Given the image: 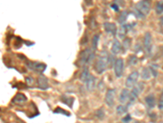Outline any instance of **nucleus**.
Listing matches in <instances>:
<instances>
[{"mask_svg":"<svg viewBox=\"0 0 163 123\" xmlns=\"http://www.w3.org/2000/svg\"><path fill=\"white\" fill-rule=\"evenodd\" d=\"M151 4L149 1H140L134 8V14L138 18H144L149 13Z\"/></svg>","mask_w":163,"mask_h":123,"instance_id":"1","label":"nucleus"},{"mask_svg":"<svg viewBox=\"0 0 163 123\" xmlns=\"http://www.w3.org/2000/svg\"><path fill=\"white\" fill-rule=\"evenodd\" d=\"M108 56H99L97 58V60L95 61V70L96 71V72L98 74H102L104 71L107 69L108 66Z\"/></svg>","mask_w":163,"mask_h":123,"instance_id":"2","label":"nucleus"},{"mask_svg":"<svg viewBox=\"0 0 163 123\" xmlns=\"http://www.w3.org/2000/svg\"><path fill=\"white\" fill-rule=\"evenodd\" d=\"M93 58H94V53L90 50V48H86L80 54L79 62L82 65L90 64L93 61Z\"/></svg>","mask_w":163,"mask_h":123,"instance_id":"3","label":"nucleus"},{"mask_svg":"<svg viewBox=\"0 0 163 123\" xmlns=\"http://www.w3.org/2000/svg\"><path fill=\"white\" fill-rule=\"evenodd\" d=\"M144 88V82H139L136 84V85L132 89L131 92V97H130V103H132L136 100L138 96L143 92Z\"/></svg>","mask_w":163,"mask_h":123,"instance_id":"4","label":"nucleus"},{"mask_svg":"<svg viewBox=\"0 0 163 123\" xmlns=\"http://www.w3.org/2000/svg\"><path fill=\"white\" fill-rule=\"evenodd\" d=\"M139 75H140L139 72L135 71L127 76V78L126 80V82H125V85H126V89H133L136 85Z\"/></svg>","mask_w":163,"mask_h":123,"instance_id":"5","label":"nucleus"},{"mask_svg":"<svg viewBox=\"0 0 163 123\" xmlns=\"http://www.w3.org/2000/svg\"><path fill=\"white\" fill-rule=\"evenodd\" d=\"M26 65H27L29 69L36 71V72H39V73H43V71H45V69L47 68L46 64L39 62L28 61L26 62Z\"/></svg>","mask_w":163,"mask_h":123,"instance_id":"6","label":"nucleus"},{"mask_svg":"<svg viewBox=\"0 0 163 123\" xmlns=\"http://www.w3.org/2000/svg\"><path fill=\"white\" fill-rule=\"evenodd\" d=\"M144 48L146 53L149 55L153 50V37L149 32H146L144 36Z\"/></svg>","mask_w":163,"mask_h":123,"instance_id":"7","label":"nucleus"},{"mask_svg":"<svg viewBox=\"0 0 163 123\" xmlns=\"http://www.w3.org/2000/svg\"><path fill=\"white\" fill-rule=\"evenodd\" d=\"M114 71L117 77L120 78L123 75L124 71V62L122 58H117L116 59L115 64H114Z\"/></svg>","mask_w":163,"mask_h":123,"instance_id":"8","label":"nucleus"},{"mask_svg":"<svg viewBox=\"0 0 163 123\" xmlns=\"http://www.w3.org/2000/svg\"><path fill=\"white\" fill-rule=\"evenodd\" d=\"M115 93H116V89H108L107 93L105 94V103L109 108H112L113 106V104H114Z\"/></svg>","mask_w":163,"mask_h":123,"instance_id":"9","label":"nucleus"},{"mask_svg":"<svg viewBox=\"0 0 163 123\" xmlns=\"http://www.w3.org/2000/svg\"><path fill=\"white\" fill-rule=\"evenodd\" d=\"M104 28L108 34H111L113 35H116L117 33L116 25L112 22H104Z\"/></svg>","mask_w":163,"mask_h":123,"instance_id":"10","label":"nucleus"},{"mask_svg":"<svg viewBox=\"0 0 163 123\" xmlns=\"http://www.w3.org/2000/svg\"><path fill=\"white\" fill-rule=\"evenodd\" d=\"M38 86L39 89H47L49 88V84H48V80L46 76H44L43 75H40L39 77L38 78Z\"/></svg>","mask_w":163,"mask_h":123,"instance_id":"11","label":"nucleus"},{"mask_svg":"<svg viewBox=\"0 0 163 123\" xmlns=\"http://www.w3.org/2000/svg\"><path fill=\"white\" fill-rule=\"evenodd\" d=\"M122 45H121L120 42L118 40L115 39L113 42L111 48V52L113 53V55H117V54H119L121 52H122Z\"/></svg>","mask_w":163,"mask_h":123,"instance_id":"12","label":"nucleus"},{"mask_svg":"<svg viewBox=\"0 0 163 123\" xmlns=\"http://www.w3.org/2000/svg\"><path fill=\"white\" fill-rule=\"evenodd\" d=\"M130 97H131V92L129 91L128 89H123L119 95V102L121 103L124 104L130 101Z\"/></svg>","mask_w":163,"mask_h":123,"instance_id":"13","label":"nucleus"},{"mask_svg":"<svg viewBox=\"0 0 163 123\" xmlns=\"http://www.w3.org/2000/svg\"><path fill=\"white\" fill-rule=\"evenodd\" d=\"M13 103L16 104H23L27 101V98L26 97L25 94H17L15 97L13 98Z\"/></svg>","mask_w":163,"mask_h":123,"instance_id":"14","label":"nucleus"},{"mask_svg":"<svg viewBox=\"0 0 163 123\" xmlns=\"http://www.w3.org/2000/svg\"><path fill=\"white\" fill-rule=\"evenodd\" d=\"M85 83H86V90H88V91H92L95 89V77L94 75H90L89 79L87 80Z\"/></svg>","mask_w":163,"mask_h":123,"instance_id":"15","label":"nucleus"},{"mask_svg":"<svg viewBox=\"0 0 163 123\" xmlns=\"http://www.w3.org/2000/svg\"><path fill=\"white\" fill-rule=\"evenodd\" d=\"M145 103L149 108H153L156 105V99L153 94H149L145 98Z\"/></svg>","mask_w":163,"mask_h":123,"instance_id":"16","label":"nucleus"},{"mask_svg":"<svg viewBox=\"0 0 163 123\" xmlns=\"http://www.w3.org/2000/svg\"><path fill=\"white\" fill-rule=\"evenodd\" d=\"M128 31V28H127V25H122L119 28V30L117 31V36L118 38L121 39V40H123L126 35V33Z\"/></svg>","mask_w":163,"mask_h":123,"instance_id":"17","label":"nucleus"},{"mask_svg":"<svg viewBox=\"0 0 163 123\" xmlns=\"http://www.w3.org/2000/svg\"><path fill=\"white\" fill-rule=\"evenodd\" d=\"M61 102H63L66 105L69 106L70 108L73 107V102H74V98L70 96H67V95H62L61 96Z\"/></svg>","mask_w":163,"mask_h":123,"instance_id":"18","label":"nucleus"},{"mask_svg":"<svg viewBox=\"0 0 163 123\" xmlns=\"http://www.w3.org/2000/svg\"><path fill=\"white\" fill-rule=\"evenodd\" d=\"M90 76V72H89V69L88 68H84V70L82 71L81 75L79 76V80L82 81V82H86L87 80L89 79Z\"/></svg>","mask_w":163,"mask_h":123,"instance_id":"19","label":"nucleus"},{"mask_svg":"<svg viewBox=\"0 0 163 123\" xmlns=\"http://www.w3.org/2000/svg\"><path fill=\"white\" fill-rule=\"evenodd\" d=\"M141 78L143 80H149L151 78V71L149 68L144 67L141 71Z\"/></svg>","mask_w":163,"mask_h":123,"instance_id":"20","label":"nucleus"},{"mask_svg":"<svg viewBox=\"0 0 163 123\" xmlns=\"http://www.w3.org/2000/svg\"><path fill=\"white\" fill-rule=\"evenodd\" d=\"M127 17H128V12L127 11H122L121 14L119 15V17H118V22L121 24V26L122 25H124V23L126 22V19H127Z\"/></svg>","mask_w":163,"mask_h":123,"instance_id":"21","label":"nucleus"},{"mask_svg":"<svg viewBox=\"0 0 163 123\" xmlns=\"http://www.w3.org/2000/svg\"><path fill=\"white\" fill-rule=\"evenodd\" d=\"M131 39H126L125 40H123V43H122V49H123V52H126V51H127L130 47H131Z\"/></svg>","mask_w":163,"mask_h":123,"instance_id":"22","label":"nucleus"},{"mask_svg":"<svg viewBox=\"0 0 163 123\" xmlns=\"http://www.w3.org/2000/svg\"><path fill=\"white\" fill-rule=\"evenodd\" d=\"M151 71V74L153 75V77H157L158 75V66L157 64H153L149 67Z\"/></svg>","mask_w":163,"mask_h":123,"instance_id":"23","label":"nucleus"},{"mask_svg":"<svg viewBox=\"0 0 163 123\" xmlns=\"http://www.w3.org/2000/svg\"><path fill=\"white\" fill-rule=\"evenodd\" d=\"M104 115H105V113H104V108L103 107L99 108V109L95 112V116H96V117L99 119V120H103L104 117Z\"/></svg>","mask_w":163,"mask_h":123,"instance_id":"24","label":"nucleus"},{"mask_svg":"<svg viewBox=\"0 0 163 123\" xmlns=\"http://www.w3.org/2000/svg\"><path fill=\"white\" fill-rule=\"evenodd\" d=\"M126 111H127V107H126L123 104L117 106V113L118 115L124 114L126 113Z\"/></svg>","mask_w":163,"mask_h":123,"instance_id":"25","label":"nucleus"},{"mask_svg":"<svg viewBox=\"0 0 163 123\" xmlns=\"http://www.w3.org/2000/svg\"><path fill=\"white\" fill-rule=\"evenodd\" d=\"M156 12L157 13L160 15L163 13V1H160L157 3L156 5Z\"/></svg>","mask_w":163,"mask_h":123,"instance_id":"26","label":"nucleus"},{"mask_svg":"<svg viewBox=\"0 0 163 123\" xmlns=\"http://www.w3.org/2000/svg\"><path fill=\"white\" fill-rule=\"evenodd\" d=\"M99 40V35H94L93 39H92V47H93V49H96L97 48V45H98V42Z\"/></svg>","mask_w":163,"mask_h":123,"instance_id":"27","label":"nucleus"},{"mask_svg":"<svg viewBox=\"0 0 163 123\" xmlns=\"http://www.w3.org/2000/svg\"><path fill=\"white\" fill-rule=\"evenodd\" d=\"M138 62V58L135 56H131V57H129V64L131 65V66H134V65H136Z\"/></svg>","mask_w":163,"mask_h":123,"instance_id":"28","label":"nucleus"},{"mask_svg":"<svg viewBox=\"0 0 163 123\" xmlns=\"http://www.w3.org/2000/svg\"><path fill=\"white\" fill-rule=\"evenodd\" d=\"M54 113H60V114H64V115H65V116H69V113H68L65 110H64V109H61L60 108H57L55 111H54Z\"/></svg>","mask_w":163,"mask_h":123,"instance_id":"29","label":"nucleus"},{"mask_svg":"<svg viewBox=\"0 0 163 123\" xmlns=\"http://www.w3.org/2000/svg\"><path fill=\"white\" fill-rule=\"evenodd\" d=\"M158 108H159V109L163 110V91H162V94H161L160 99H159Z\"/></svg>","mask_w":163,"mask_h":123,"instance_id":"30","label":"nucleus"},{"mask_svg":"<svg viewBox=\"0 0 163 123\" xmlns=\"http://www.w3.org/2000/svg\"><path fill=\"white\" fill-rule=\"evenodd\" d=\"M131 117L130 115H126V117H124L122 118V122L124 123H128L129 122H131Z\"/></svg>","mask_w":163,"mask_h":123,"instance_id":"31","label":"nucleus"},{"mask_svg":"<svg viewBox=\"0 0 163 123\" xmlns=\"http://www.w3.org/2000/svg\"><path fill=\"white\" fill-rule=\"evenodd\" d=\"M26 81L27 85H31L33 82H34V79L32 78V77H30V76H28V77H26Z\"/></svg>","mask_w":163,"mask_h":123,"instance_id":"32","label":"nucleus"},{"mask_svg":"<svg viewBox=\"0 0 163 123\" xmlns=\"http://www.w3.org/2000/svg\"><path fill=\"white\" fill-rule=\"evenodd\" d=\"M111 8H112V9H113L115 12H118V11H119V6L117 4L116 2H115L114 3L111 4Z\"/></svg>","mask_w":163,"mask_h":123,"instance_id":"33","label":"nucleus"},{"mask_svg":"<svg viewBox=\"0 0 163 123\" xmlns=\"http://www.w3.org/2000/svg\"><path fill=\"white\" fill-rule=\"evenodd\" d=\"M135 52H139V51H141V46L139 44H137L135 45Z\"/></svg>","mask_w":163,"mask_h":123,"instance_id":"34","label":"nucleus"},{"mask_svg":"<svg viewBox=\"0 0 163 123\" xmlns=\"http://www.w3.org/2000/svg\"><path fill=\"white\" fill-rule=\"evenodd\" d=\"M160 23L162 24V26H163V16L160 17Z\"/></svg>","mask_w":163,"mask_h":123,"instance_id":"35","label":"nucleus"},{"mask_svg":"<svg viewBox=\"0 0 163 123\" xmlns=\"http://www.w3.org/2000/svg\"><path fill=\"white\" fill-rule=\"evenodd\" d=\"M133 123H140V122H138V121H135Z\"/></svg>","mask_w":163,"mask_h":123,"instance_id":"36","label":"nucleus"},{"mask_svg":"<svg viewBox=\"0 0 163 123\" xmlns=\"http://www.w3.org/2000/svg\"><path fill=\"white\" fill-rule=\"evenodd\" d=\"M162 52H163V48H162Z\"/></svg>","mask_w":163,"mask_h":123,"instance_id":"37","label":"nucleus"},{"mask_svg":"<svg viewBox=\"0 0 163 123\" xmlns=\"http://www.w3.org/2000/svg\"><path fill=\"white\" fill-rule=\"evenodd\" d=\"M161 123H163V122H161Z\"/></svg>","mask_w":163,"mask_h":123,"instance_id":"38","label":"nucleus"}]
</instances>
